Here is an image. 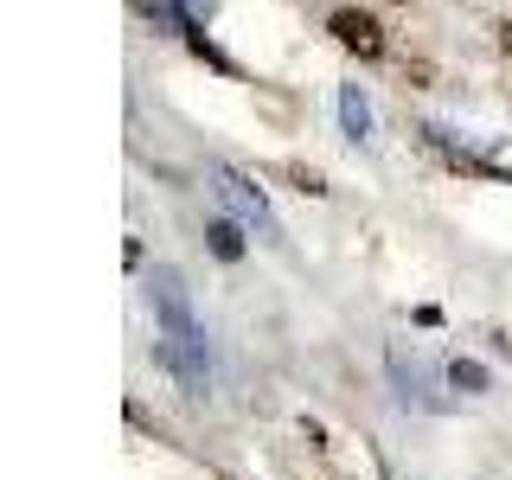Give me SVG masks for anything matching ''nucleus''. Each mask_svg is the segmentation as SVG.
I'll list each match as a JSON object with an SVG mask.
<instances>
[{
    "mask_svg": "<svg viewBox=\"0 0 512 480\" xmlns=\"http://www.w3.org/2000/svg\"><path fill=\"white\" fill-rule=\"evenodd\" d=\"M327 32L346 45L352 58H365V64L384 58V45H391V39H384V26H378V13H365V7H333L327 13Z\"/></svg>",
    "mask_w": 512,
    "mask_h": 480,
    "instance_id": "nucleus-2",
    "label": "nucleus"
},
{
    "mask_svg": "<svg viewBox=\"0 0 512 480\" xmlns=\"http://www.w3.org/2000/svg\"><path fill=\"white\" fill-rule=\"evenodd\" d=\"M224 199L237 205V212H244V224H256V231L263 237H276V224H269V212H263V199H256V192L237 180V173H224Z\"/></svg>",
    "mask_w": 512,
    "mask_h": 480,
    "instance_id": "nucleus-3",
    "label": "nucleus"
},
{
    "mask_svg": "<svg viewBox=\"0 0 512 480\" xmlns=\"http://www.w3.org/2000/svg\"><path fill=\"white\" fill-rule=\"evenodd\" d=\"M493 32H500V52H512V20H500Z\"/></svg>",
    "mask_w": 512,
    "mask_h": 480,
    "instance_id": "nucleus-6",
    "label": "nucleus"
},
{
    "mask_svg": "<svg viewBox=\"0 0 512 480\" xmlns=\"http://www.w3.org/2000/svg\"><path fill=\"white\" fill-rule=\"evenodd\" d=\"M282 173H288V180H295L301 192H327V180H320V173H314V167H301V160H288V167H282Z\"/></svg>",
    "mask_w": 512,
    "mask_h": 480,
    "instance_id": "nucleus-5",
    "label": "nucleus"
},
{
    "mask_svg": "<svg viewBox=\"0 0 512 480\" xmlns=\"http://www.w3.org/2000/svg\"><path fill=\"white\" fill-rule=\"evenodd\" d=\"M148 295H154V320H160V359L167 372L186 384V397H205L212 384V352H205V327L186 301V282L173 269H154L148 276Z\"/></svg>",
    "mask_w": 512,
    "mask_h": 480,
    "instance_id": "nucleus-1",
    "label": "nucleus"
},
{
    "mask_svg": "<svg viewBox=\"0 0 512 480\" xmlns=\"http://www.w3.org/2000/svg\"><path fill=\"white\" fill-rule=\"evenodd\" d=\"M205 237H212V250L224 256V263H237V256H244V231H237V224H224V218H218Z\"/></svg>",
    "mask_w": 512,
    "mask_h": 480,
    "instance_id": "nucleus-4",
    "label": "nucleus"
}]
</instances>
